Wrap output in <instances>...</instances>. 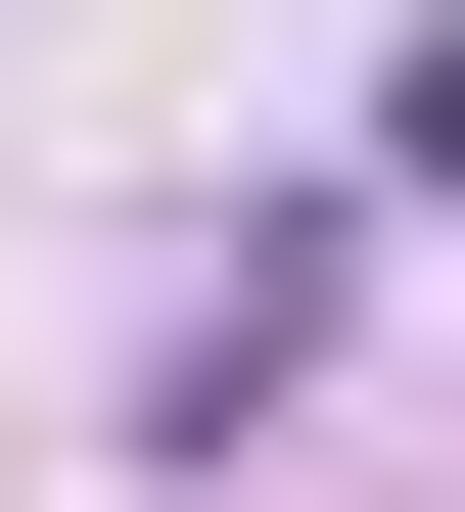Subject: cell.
Instances as JSON below:
<instances>
[{
	"mask_svg": "<svg viewBox=\"0 0 465 512\" xmlns=\"http://www.w3.org/2000/svg\"><path fill=\"white\" fill-rule=\"evenodd\" d=\"M372 187H419V233H465V47H419V94H372Z\"/></svg>",
	"mask_w": 465,
	"mask_h": 512,
	"instance_id": "obj_1",
	"label": "cell"
}]
</instances>
